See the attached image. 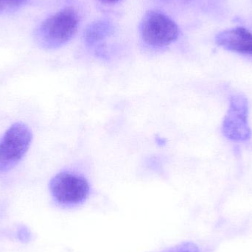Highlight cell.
<instances>
[{
  "instance_id": "1",
  "label": "cell",
  "mask_w": 252,
  "mask_h": 252,
  "mask_svg": "<svg viewBox=\"0 0 252 252\" xmlns=\"http://www.w3.org/2000/svg\"><path fill=\"white\" fill-rule=\"evenodd\" d=\"M79 16L75 9L66 7L46 19L36 32L38 44L45 49L59 48L76 34Z\"/></svg>"
},
{
  "instance_id": "2",
  "label": "cell",
  "mask_w": 252,
  "mask_h": 252,
  "mask_svg": "<svg viewBox=\"0 0 252 252\" xmlns=\"http://www.w3.org/2000/svg\"><path fill=\"white\" fill-rule=\"evenodd\" d=\"M88 180L75 172L62 171L50 182V191L56 204L66 208L78 207L84 204L90 195Z\"/></svg>"
},
{
  "instance_id": "3",
  "label": "cell",
  "mask_w": 252,
  "mask_h": 252,
  "mask_svg": "<svg viewBox=\"0 0 252 252\" xmlns=\"http://www.w3.org/2000/svg\"><path fill=\"white\" fill-rule=\"evenodd\" d=\"M141 36L144 42L153 48L168 47L177 40L179 28L168 16L158 10H149L141 23Z\"/></svg>"
},
{
  "instance_id": "4",
  "label": "cell",
  "mask_w": 252,
  "mask_h": 252,
  "mask_svg": "<svg viewBox=\"0 0 252 252\" xmlns=\"http://www.w3.org/2000/svg\"><path fill=\"white\" fill-rule=\"evenodd\" d=\"M32 134L22 123L13 124L0 139V173L13 169L28 152Z\"/></svg>"
},
{
  "instance_id": "5",
  "label": "cell",
  "mask_w": 252,
  "mask_h": 252,
  "mask_svg": "<svg viewBox=\"0 0 252 252\" xmlns=\"http://www.w3.org/2000/svg\"><path fill=\"white\" fill-rule=\"evenodd\" d=\"M222 132L228 139L235 142H244L251 138L248 100L243 94L231 96L229 109L222 124Z\"/></svg>"
},
{
  "instance_id": "6",
  "label": "cell",
  "mask_w": 252,
  "mask_h": 252,
  "mask_svg": "<svg viewBox=\"0 0 252 252\" xmlns=\"http://www.w3.org/2000/svg\"><path fill=\"white\" fill-rule=\"evenodd\" d=\"M218 45L234 53L252 56V32L244 28L226 30L216 35Z\"/></svg>"
},
{
  "instance_id": "7",
  "label": "cell",
  "mask_w": 252,
  "mask_h": 252,
  "mask_svg": "<svg viewBox=\"0 0 252 252\" xmlns=\"http://www.w3.org/2000/svg\"><path fill=\"white\" fill-rule=\"evenodd\" d=\"M114 32L115 28L112 22L108 20L95 21L89 25L84 31V41L87 45H96L109 38Z\"/></svg>"
},
{
  "instance_id": "8",
  "label": "cell",
  "mask_w": 252,
  "mask_h": 252,
  "mask_svg": "<svg viewBox=\"0 0 252 252\" xmlns=\"http://www.w3.org/2000/svg\"><path fill=\"white\" fill-rule=\"evenodd\" d=\"M26 1L27 0H0V13L16 10Z\"/></svg>"
},
{
  "instance_id": "9",
  "label": "cell",
  "mask_w": 252,
  "mask_h": 252,
  "mask_svg": "<svg viewBox=\"0 0 252 252\" xmlns=\"http://www.w3.org/2000/svg\"><path fill=\"white\" fill-rule=\"evenodd\" d=\"M161 252H201L196 244L192 242H184L170 247Z\"/></svg>"
},
{
  "instance_id": "10",
  "label": "cell",
  "mask_w": 252,
  "mask_h": 252,
  "mask_svg": "<svg viewBox=\"0 0 252 252\" xmlns=\"http://www.w3.org/2000/svg\"><path fill=\"white\" fill-rule=\"evenodd\" d=\"M29 233L28 230L25 229H21L20 232H19V237L22 241H28L29 239Z\"/></svg>"
},
{
  "instance_id": "11",
  "label": "cell",
  "mask_w": 252,
  "mask_h": 252,
  "mask_svg": "<svg viewBox=\"0 0 252 252\" xmlns=\"http://www.w3.org/2000/svg\"><path fill=\"white\" fill-rule=\"evenodd\" d=\"M99 1L105 3V4H115V3L118 2L121 0H99Z\"/></svg>"
}]
</instances>
